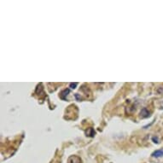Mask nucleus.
I'll return each mask as SVG.
<instances>
[{"label": "nucleus", "mask_w": 163, "mask_h": 163, "mask_svg": "<svg viewBox=\"0 0 163 163\" xmlns=\"http://www.w3.org/2000/svg\"><path fill=\"white\" fill-rule=\"evenodd\" d=\"M68 163H81V159L77 155H72L68 158Z\"/></svg>", "instance_id": "f257e3e1"}, {"label": "nucleus", "mask_w": 163, "mask_h": 163, "mask_svg": "<svg viewBox=\"0 0 163 163\" xmlns=\"http://www.w3.org/2000/svg\"><path fill=\"white\" fill-rule=\"evenodd\" d=\"M151 155H152V157H155V158L162 157L163 156V149H160V150L154 151Z\"/></svg>", "instance_id": "f03ea898"}, {"label": "nucleus", "mask_w": 163, "mask_h": 163, "mask_svg": "<svg viewBox=\"0 0 163 163\" xmlns=\"http://www.w3.org/2000/svg\"><path fill=\"white\" fill-rule=\"evenodd\" d=\"M150 112L148 111L146 108H144L140 112V117H142V118H147V117H150Z\"/></svg>", "instance_id": "7ed1b4c3"}, {"label": "nucleus", "mask_w": 163, "mask_h": 163, "mask_svg": "<svg viewBox=\"0 0 163 163\" xmlns=\"http://www.w3.org/2000/svg\"><path fill=\"white\" fill-rule=\"evenodd\" d=\"M86 134L87 137H92L95 136V131L93 128H91V127H90V128H88L86 131Z\"/></svg>", "instance_id": "20e7f679"}, {"label": "nucleus", "mask_w": 163, "mask_h": 163, "mask_svg": "<svg viewBox=\"0 0 163 163\" xmlns=\"http://www.w3.org/2000/svg\"><path fill=\"white\" fill-rule=\"evenodd\" d=\"M69 93V89H65V90H63L61 94H60V96H61V98L63 99V100H66V97H65V96H68Z\"/></svg>", "instance_id": "39448f33"}, {"label": "nucleus", "mask_w": 163, "mask_h": 163, "mask_svg": "<svg viewBox=\"0 0 163 163\" xmlns=\"http://www.w3.org/2000/svg\"><path fill=\"white\" fill-rule=\"evenodd\" d=\"M78 83H71L70 84V87L72 88V89H75L76 86H77Z\"/></svg>", "instance_id": "423d86ee"}, {"label": "nucleus", "mask_w": 163, "mask_h": 163, "mask_svg": "<svg viewBox=\"0 0 163 163\" xmlns=\"http://www.w3.org/2000/svg\"><path fill=\"white\" fill-rule=\"evenodd\" d=\"M152 140L154 141V143L158 144V137H152Z\"/></svg>", "instance_id": "0eeeda50"}, {"label": "nucleus", "mask_w": 163, "mask_h": 163, "mask_svg": "<svg viewBox=\"0 0 163 163\" xmlns=\"http://www.w3.org/2000/svg\"><path fill=\"white\" fill-rule=\"evenodd\" d=\"M75 97H76V98H77V99H79V100H80V99H81V97H79V95H78V94H75Z\"/></svg>", "instance_id": "6e6552de"}]
</instances>
